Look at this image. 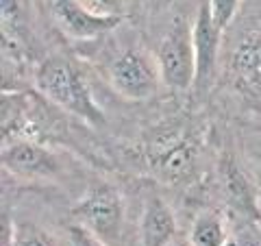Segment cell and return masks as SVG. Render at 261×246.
<instances>
[{"label":"cell","instance_id":"cell-11","mask_svg":"<svg viewBox=\"0 0 261 246\" xmlns=\"http://www.w3.org/2000/svg\"><path fill=\"white\" fill-rule=\"evenodd\" d=\"M3 137L5 144L18 139V133L24 131V122H27V96L22 92H3Z\"/></svg>","mask_w":261,"mask_h":246},{"label":"cell","instance_id":"cell-19","mask_svg":"<svg viewBox=\"0 0 261 246\" xmlns=\"http://www.w3.org/2000/svg\"><path fill=\"white\" fill-rule=\"evenodd\" d=\"M257 214L261 216V175H259V179H257Z\"/></svg>","mask_w":261,"mask_h":246},{"label":"cell","instance_id":"cell-9","mask_svg":"<svg viewBox=\"0 0 261 246\" xmlns=\"http://www.w3.org/2000/svg\"><path fill=\"white\" fill-rule=\"evenodd\" d=\"M176 235V218L168 203L161 199H150L146 203L142 223H140V242L142 246H170Z\"/></svg>","mask_w":261,"mask_h":246},{"label":"cell","instance_id":"cell-13","mask_svg":"<svg viewBox=\"0 0 261 246\" xmlns=\"http://www.w3.org/2000/svg\"><path fill=\"white\" fill-rule=\"evenodd\" d=\"M224 183L228 199L240 211H246V214L257 211V192H250V185L244 179V175L228 161L224 163Z\"/></svg>","mask_w":261,"mask_h":246},{"label":"cell","instance_id":"cell-3","mask_svg":"<svg viewBox=\"0 0 261 246\" xmlns=\"http://www.w3.org/2000/svg\"><path fill=\"white\" fill-rule=\"evenodd\" d=\"M109 83L122 98L142 103L159 92V83L163 81L154 57L137 51V48H128L111 61Z\"/></svg>","mask_w":261,"mask_h":246},{"label":"cell","instance_id":"cell-20","mask_svg":"<svg viewBox=\"0 0 261 246\" xmlns=\"http://www.w3.org/2000/svg\"><path fill=\"white\" fill-rule=\"evenodd\" d=\"M224 246H242L238 240H233V237H226V242H224Z\"/></svg>","mask_w":261,"mask_h":246},{"label":"cell","instance_id":"cell-10","mask_svg":"<svg viewBox=\"0 0 261 246\" xmlns=\"http://www.w3.org/2000/svg\"><path fill=\"white\" fill-rule=\"evenodd\" d=\"M154 170L163 181H181L194 170V149L187 142H172L154 157Z\"/></svg>","mask_w":261,"mask_h":246},{"label":"cell","instance_id":"cell-21","mask_svg":"<svg viewBox=\"0 0 261 246\" xmlns=\"http://www.w3.org/2000/svg\"><path fill=\"white\" fill-rule=\"evenodd\" d=\"M259 161H261V157H259Z\"/></svg>","mask_w":261,"mask_h":246},{"label":"cell","instance_id":"cell-6","mask_svg":"<svg viewBox=\"0 0 261 246\" xmlns=\"http://www.w3.org/2000/svg\"><path fill=\"white\" fill-rule=\"evenodd\" d=\"M50 9L59 29L68 35L70 39H94L102 33H107L111 29H116L122 22L120 15H98L94 11H89L81 0H50Z\"/></svg>","mask_w":261,"mask_h":246},{"label":"cell","instance_id":"cell-12","mask_svg":"<svg viewBox=\"0 0 261 246\" xmlns=\"http://www.w3.org/2000/svg\"><path fill=\"white\" fill-rule=\"evenodd\" d=\"M190 242L192 246H224L226 233H224V223L218 214L205 211L194 220L192 231H190Z\"/></svg>","mask_w":261,"mask_h":246},{"label":"cell","instance_id":"cell-4","mask_svg":"<svg viewBox=\"0 0 261 246\" xmlns=\"http://www.w3.org/2000/svg\"><path fill=\"white\" fill-rule=\"evenodd\" d=\"M154 59L159 65V75L163 85L183 92L196 83V53H194V37L192 29L185 22H176L168 35L161 39Z\"/></svg>","mask_w":261,"mask_h":246},{"label":"cell","instance_id":"cell-2","mask_svg":"<svg viewBox=\"0 0 261 246\" xmlns=\"http://www.w3.org/2000/svg\"><path fill=\"white\" fill-rule=\"evenodd\" d=\"M72 218L76 220V225L89 229L109 246H116L122 235V225H124V205H122L120 192L107 183L92 187L72 207Z\"/></svg>","mask_w":261,"mask_h":246},{"label":"cell","instance_id":"cell-18","mask_svg":"<svg viewBox=\"0 0 261 246\" xmlns=\"http://www.w3.org/2000/svg\"><path fill=\"white\" fill-rule=\"evenodd\" d=\"M68 235H70V246H109L96 233H92L89 229L81 227V225H72Z\"/></svg>","mask_w":261,"mask_h":246},{"label":"cell","instance_id":"cell-14","mask_svg":"<svg viewBox=\"0 0 261 246\" xmlns=\"http://www.w3.org/2000/svg\"><path fill=\"white\" fill-rule=\"evenodd\" d=\"M11 246H59V242L55 237L31 223H24L15 229V233L11 237Z\"/></svg>","mask_w":261,"mask_h":246},{"label":"cell","instance_id":"cell-17","mask_svg":"<svg viewBox=\"0 0 261 246\" xmlns=\"http://www.w3.org/2000/svg\"><path fill=\"white\" fill-rule=\"evenodd\" d=\"M89 11H94L98 15H109V18H113V15H120L124 13L128 0H81Z\"/></svg>","mask_w":261,"mask_h":246},{"label":"cell","instance_id":"cell-5","mask_svg":"<svg viewBox=\"0 0 261 246\" xmlns=\"http://www.w3.org/2000/svg\"><path fill=\"white\" fill-rule=\"evenodd\" d=\"M3 168L20 179H55L59 175V159L53 151L35 139L20 137L3 146Z\"/></svg>","mask_w":261,"mask_h":246},{"label":"cell","instance_id":"cell-15","mask_svg":"<svg viewBox=\"0 0 261 246\" xmlns=\"http://www.w3.org/2000/svg\"><path fill=\"white\" fill-rule=\"evenodd\" d=\"M209 3V9H211V15L220 29H226L231 20L235 18V13L240 9V3L242 0H207Z\"/></svg>","mask_w":261,"mask_h":246},{"label":"cell","instance_id":"cell-16","mask_svg":"<svg viewBox=\"0 0 261 246\" xmlns=\"http://www.w3.org/2000/svg\"><path fill=\"white\" fill-rule=\"evenodd\" d=\"M0 13L5 33H13L22 24V0H0Z\"/></svg>","mask_w":261,"mask_h":246},{"label":"cell","instance_id":"cell-8","mask_svg":"<svg viewBox=\"0 0 261 246\" xmlns=\"http://www.w3.org/2000/svg\"><path fill=\"white\" fill-rule=\"evenodd\" d=\"M231 75L240 92L261 96V27L242 33L231 55Z\"/></svg>","mask_w":261,"mask_h":246},{"label":"cell","instance_id":"cell-7","mask_svg":"<svg viewBox=\"0 0 261 246\" xmlns=\"http://www.w3.org/2000/svg\"><path fill=\"white\" fill-rule=\"evenodd\" d=\"M192 37H194V53H196V83H194V87H205L216 72L220 37H222V29L216 24L207 0L200 5L198 13H196V20L192 27Z\"/></svg>","mask_w":261,"mask_h":246},{"label":"cell","instance_id":"cell-1","mask_svg":"<svg viewBox=\"0 0 261 246\" xmlns=\"http://www.w3.org/2000/svg\"><path fill=\"white\" fill-rule=\"evenodd\" d=\"M35 87L57 107L85 120L92 127L105 125V113L94 101L83 72L65 57L53 55L37 65Z\"/></svg>","mask_w":261,"mask_h":246}]
</instances>
